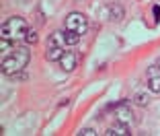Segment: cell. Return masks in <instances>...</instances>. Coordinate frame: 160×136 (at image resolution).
I'll use <instances>...</instances> for the list:
<instances>
[{
  "instance_id": "6da1fadb",
  "label": "cell",
  "mask_w": 160,
  "mask_h": 136,
  "mask_svg": "<svg viewBox=\"0 0 160 136\" xmlns=\"http://www.w3.org/2000/svg\"><path fill=\"white\" fill-rule=\"evenodd\" d=\"M29 60H31V52H29V47L27 46H17L12 52H10V56L2 58V74L10 79L12 74L25 70L27 64H29Z\"/></svg>"
},
{
  "instance_id": "7a4b0ae2",
  "label": "cell",
  "mask_w": 160,
  "mask_h": 136,
  "mask_svg": "<svg viewBox=\"0 0 160 136\" xmlns=\"http://www.w3.org/2000/svg\"><path fill=\"white\" fill-rule=\"evenodd\" d=\"M27 33H29V25L23 17H10L2 23L0 27V35L4 39H10V41H25L27 39Z\"/></svg>"
},
{
  "instance_id": "3957f363",
  "label": "cell",
  "mask_w": 160,
  "mask_h": 136,
  "mask_svg": "<svg viewBox=\"0 0 160 136\" xmlns=\"http://www.w3.org/2000/svg\"><path fill=\"white\" fill-rule=\"evenodd\" d=\"M66 47V39H64V31H53L45 43V58L49 62H60V58L64 56Z\"/></svg>"
},
{
  "instance_id": "277c9868",
  "label": "cell",
  "mask_w": 160,
  "mask_h": 136,
  "mask_svg": "<svg viewBox=\"0 0 160 136\" xmlns=\"http://www.w3.org/2000/svg\"><path fill=\"white\" fill-rule=\"evenodd\" d=\"M64 29H68V31H74V33H86V29H88V19H86L84 13H70L66 17V21H64Z\"/></svg>"
},
{
  "instance_id": "5b68a950",
  "label": "cell",
  "mask_w": 160,
  "mask_h": 136,
  "mask_svg": "<svg viewBox=\"0 0 160 136\" xmlns=\"http://www.w3.org/2000/svg\"><path fill=\"white\" fill-rule=\"evenodd\" d=\"M107 109H113L115 112V116H117V122H121V124H129L133 122V113H132V107L125 103V101H119V103H113V105H109Z\"/></svg>"
},
{
  "instance_id": "8992f818",
  "label": "cell",
  "mask_w": 160,
  "mask_h": 136,
  "mask_svg": "<svg viewBox=\"0 0 160 136\" xmlns=\"http://www.w3.org/2000/svg\"><path fill=\"white\" fill-rule=\"evenodd\" d=\"M58 64H60V68H62L64 72H72L76 66H78V54H76V52H70V50H66V52H64V56L60 58V62H58Z\"/></svg>"
},
{
  "instance_id": "52a82bcc",
  "label": "cell",
  "mask_w": 160,
  "mask_h": 136,
  "mask_svg": "<svg viewBox=\"0 0 160 136\" xmlns=\"http://www.w3.org/2000/svg\"><path fill=\"white\" fill-rule=\"evenodd\" d=\"M146 76H148V89L152 93H160V68H158V64L148 66Z\"/></svg>"
},
{
  "instance_id": "ba28073f",
  "label": "cell",
  "mask_w": 160,
  "mask_h": 136,
  "mask_svg": "<svg viewBox=\"0 0 160 136\" xmlns=\"http://www.w3.org/2000/svg\"><path fill=\"white\" fill-rule=\"evenodd\" d=\"M105 134H107V136H129L132 132H129L127 124H121V122H117V124H113V126H109Z\"/></svg>"
},
{
  "instance_id": "9c48e42d",
  "label": "cell",
  "mask_w": 160,
  "mask_h": 136,
  "mask_svg": "<svg viewBox=\"0 0 160 136\" xmlns=\"http://www.w3.org/2000/svg\"><path fill=\"white\" fill-rule=\"evenodd\" d=\"M80 33H74V31H68V29H64V39H66V46H76V43L80 41Z\"/></svg>"
},
{
  "instance_id": "30bf717a",
  "label": "cell",
  "mask_w": 160,
  "mask_h": 136,
  "mask_svg": "<svg viewBox=\"0 0 160 136\" xmlns=\"http://www.w3.org/2000/svg\"><path fill=\"white\" fill-rule=\"evenodd\" d=\"M14 47H17V46H14V41H10V39H4V37L0 39V52H2V58L6 56V52H10V50H14Z\"/></svg>"
},
{
  "instance_id": "8fae6325",
  "label": "cell",
  "mask_w": 160,
  "mask_h": 136,
  "mask_svg": "<svg viewBox=\"0 0 160 136\" xmlns=\"http://www.w3.org/2000/svg\"><path fill=\"white\" fill-rule=\"evenodd\" d=\"M133 101H136L140 107H142V105H148V95H146V93H136Z\"/></svg>"
},
{
  "instance_id": "7c38bea8",
  "label": "cell",
  "mask_w": 160,
  "mask_h": 136,
  "mask_svg": "<svg viewBox=\"0 0 160 136\" xmlns=\"http://www.w3.org/2000/svg\"><path fill=\"white\" fill-rule=\"evenodd\" d=\"M94 134H97L94 128H82V130L78 132V136H94Z\"/></svg>"
},
{
  "instance_id": "4fadbf2b",
  "label": "cell",
  "mask_w": 160,
  "mask_h": 136,
  "mask_svg": "<svg viewBox=\"0 0 160 136\" xmlns=\"http://www.w3.org/2000/svg\"><path fill=\"white\" fill-rule=\"evenodd\" d=\"M37 33H35L33 31V29H29V33H27V39H25V41H29V43H35V41H37Z\"/></svg>"
},
{
  "instance_id": "5bb4252c",
  "label": "cell",
  "mask_w": 160,
  "mask_h": 136,
  "mask_svg": "<svg viewBox=\"0 0 160 136\" xmlns=\"http://www.w3.org/2000/svg\"><path fill=\"white\" fill-rule=\"evenodd\" d=\"M27 72H25V70H21V72H17V74H12V76H10V80H25V79H27Z\"/></svg>"
},
{
  "instance_id": "9a60e30c",
  "label": "cell",
  "mask_w": 160,
  "mask_h": 136,
  "mask_svg": "<svg viewBox=\"0 0 160 136\" xmlns=\"http://www.w3.org/2000/svg\"><path fill=\"white\" fill-rule=\"evenodd\" d=\"M154 14H156V21L160 19V6H154Z\"/></svg>"
},
{
  "instance_id": "2e32d148",
  "label": "cell",
  "mask_w": 160,
  "mask_h": 136,
  "mask_svg": "<svg viewBox=\"0 0 160 136\" xmlns=\"http://www.w3.org/2000/svg\"><path fill=\"white\" fill-rule=\"evenodd\" d=\"M156 64H158V68H160V58H158V62H156Z\"/></svg>"
}]
</instances>
